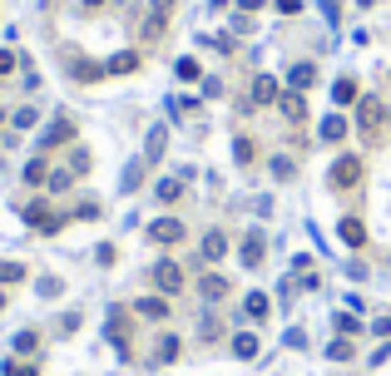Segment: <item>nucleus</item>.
<instances>
[{
  "mask_svg": "<svg viewBox=\"0 0 391 376\" xmlns=\"http://www.w3.org/2000/svg\"><path fill=\"white\" fill-rule=\"evenodd\" d=\"M362 159L357 154H347V159H337V169H332V188H352V184H362Z\"/></svg>",
  "mask_w": 391,
  "mask_h": 376,
  "instance_id": "1",
  "label": "nucleus"
},
{
  "mask_svg": "<svg viewBox=\"0 0 391 376\" xmlns=\"http://www.w3.org/2000/svg\"><path fill=\"white\" fill-rule=\"evenodd\" d=\"M154 287H159V292H179V287H184V273H179L174 263H159V268H154Z\"/></svg>",
  "mask_w": 391,
  "mask_h": 376,
  "instance_id": "2",
  "label": "nucleus"
},
{
  "mask_svg": "<svg viewBox=\"0 0 391 376\" xmlns=\"http://www.w3.org/2000/svg\"><path fill=\"white\" fill-rule=\"evenodd\" d=\"M357 114H362V129H367V134H382V119H387V109H382L377 99H362V109H357Z\"/></svg>",
  "mask_w": 391,
  "mask_h": 376,
  "instance_id": "3",
  "label": "nucleus"
},
{
  "mask_svg": "<svg viewBox=\"0 0 391 376\" xmlns=\"http://www.w3.org/2000/svg\"><path fill=\"white\" fill-rule=\"evenodd\" d=\"M149 238H154V243H179V238H184V223H179V218H159V223L149 228Z\"/></svg>",
  "mask_w": 391,
  "mask_h": 376,
  "instance_id": "4",
  "label": "nucleus"
},
{
  "mask_svg": "<svg viewBox=\"0 0 391 376\" xmlns=\"http://www.w3.org/2000/svg\"><path fill=\"white\" fill-rule=\"evenodd\" d=\"M278 80L273 75H258V85H253V104H278Z\"/></svg>",
  "mask_w": 391,
  "mask_h": 376,
  "instance_id": "5",
  "label": "nucleus"
},
{
  "mask_svg": "<svg viewBox=\"0 0 391 376\" xmlns=\"http://www.w3.org/2000/svg\"><path fill=\"white\" fill-rule=\"evenodd\" d=\"M134 312H139V317H149V322H164V317H169V297H144Z\"/></svg>",
  "mask_w": 391,
  "mask_h": 376,
  "instance_id": "6",
  "label": "nucleus"
},
{
  "mask_svg": "<svg viewBox=\"0 0 391 376\" xmlns=\"http://www.w3.org/2000/svg\"><path fill=\"white\" fill-rule=\"evenodd\" d=\"M342 243H347V248H362V243H367L362 218H342Z\"/></svg>",
  "mask_w": 391,
  "mask_h": 376,
  "instance_id": "7",
  "label": "nucleus"
},
{
  "mask_svg": "<svg viewBox=\"0 0 391 376\" xmlns=\"http://www.w3.org/2000/svg\"><path fill=\"white\" fill-rule=\"evenodd\" d=\"M154 198H159V203H179L184 188H179V179H159V184H154Z\"/></svg>",
  "mask_w": 391,
  "mask_h": 376,
  "instance_id": "8",
  "label": "nucleus"
},
{
  "mask_svg": "<svg viewBox=\"0 0 391 376\" xmlns=\"http://www.w3.org/2000/svg\"><path fill=\"white\" fill-rule=\"evenodd\" d=\"M278 109H283V114H288V119H302V114H307V104H302V94H278Z\"/></svg>",
  "mask_w": 391,
  "mask_h": 376,
  "instance_id": "9",
  "label": "nucleus"
},
{
  "mask_svg": "<svg viewBox=\"0 0 391 376\" xmlns=\"http://www.w3.org/2000/svg\"><path fill=\"white\" fill-rule=\"evenodd\" d=\"M70 134H75V124H70V119H60V124H55V129L45 134V149H40V154H50V149H55V144H65Z\"/></svg>",
  "mask_w": 391,
  "mask_h": 376,
  "instance_id": "10",
  "label": "nucleus"
},
{
  "mask_svg": "<svg viewBox=\"0 0 391 376\" xmlns=\"http://www.w3.org/2000/svg\"><path fill=\"white\" fill-rule=\"evenodd\" d=\"M233 357H243V362H248V357H258V337H253V332L233 337Z\"/></svg>",
  "mask_w": 391,
  "mask_h": 376,
  "instance_id": "11",
  "label": "nucleus"
},
{
  "mask_svg": "<svg viewBox=\"0 0 391 376\" xmlns=\"http://www.w3.org/2000/svg\"><path fill=\"white\" fill-rule=\"evenodd\" d=\"M104 70H109V75H129V70H139V55H114Z\"/></svg>",
  "mask_w": 391,
  "mask_h": 376,
  "instance_id": "12",
  "label": "nucleus"
},
{
  "mask_svg": "<svg viewBox=\"0 0 391 376\" xmlns=\"http://www.w3.org/2000/svg\"><path fill=\"white\" fill-rule=\"evenodd\" d=\"M198 292H203L208 302H218V297L228 292V282H223V278H203V282H198Z\"/></svg>",
  "mask_w": 391,
  "mask_h": 376,
  "instance_id": "13",
  "label": "nucleus"
},
{
  "mask_svg": "<svg viewBox=\"0 0 391 376\" xmlns=\"http://www.w3.org/2000/svg\"><path fill=\"white\" fill-rule=\"evenodd\" d=\"M243 263H248V268L263 263V238H248V243H243Z\"/></svg>",
  "mask_w": 391,
  "mask_h": 376,
  "instance_id": "14",
  "label": "nucleus"
},
{
  "mask_svg": "<svg viewBox=\"0 0 391 376\" xmlns=\"http://www.w3.org/2000/svg\"><path fill=\"white\" fill-rule=\"evenodd\" d=\"M248 317H253V322L268 317V297H263V292H248Z\"/></svg>",
  "mask_w": 391,
  "mask_h": 376,
  "instance_id": "15",
  "label": "nucleus"
},
{
  "mask_svg": "<svg viewBox=\"0 0 391 376\" xmlns=\"http://www.w3.org/2000/svg\"><path fill=\"white\" fill-rule=\"evenodd\" d=\"M223 253H228V243H223L218 233H213V238H203V258H208V263H213V258H223Z\"/></svg>",
  "mask_w": 391,
  "mask_h": 376,
  "instance_id": "16",
  "label": "nucleus"
},
{
  "mask_svg": "<svg viewBox=\"0 0 391 376\" xmlns=\"http://www.w3.org/2000/svg\"><path fill=\"white\" fill-rule=\"evenodd\" d=\"M154 352H159V362H174V357H179V337H159Z\"/></svg>",
  "mask_w": 391,
  "mask_h": 376,
  "instance_id": "17",
  "label": "nucleus"
},
{
  "mask_svg": "<svg viewBox=\"0 0 391 376\" xmlns=\"http://www.w3.org/2000/svg\"><path fill=\"white\" fill-rule=\"evenodd\" d=\"M312 80H317V70H312V65H297V70H293V90H307Z\"/></svg>",
  "mask_w": 391,
  "mask_h": 376,
  "instance_id": "18",
  "label": "nucleus"
},
{
  "mask_svg": "<svg viewBox=\"0 0 391 376\" xmlns=\"http://www.w3.org/2000/svg\"><path fill=\"white\" fill-rule=\"evenodd\" d=\"M337 104H352V99H357V80H337Z\"/></svg>",
  "mask_w": 391,
  "mask_h": 376,
  "instance_id": "19",
  "label": "nucleus"
},
{
  "mask_svg": "<svg viewBox=\"0 0 391 376\" xmlns=\"http://www.w3.org/2000/svg\"><path fill=\"white\" fill-rule=\"evenodd\" d=\"M342 134H347V124H342V119H322V139H332V144H337Z\"/></svg>",
  "mask_w": 391,
  "mask_h": 376,
  "instance_id": "20",
  "label": "nucleus"
},
{
  "mask_svg": "<svg viewBox=\"0 0 391 376\" xmlns=\"http://www.w3.org/2000/svg\"><path fill=\"white\" fill-rule=\"evenodd\" d=\"M40 179H45V159H30L25 164V184H40Z\"/></svg>",
  "mask_w": 391,
  "mask_h": 376,
  "instance_id": "21",
  "label": "nucleus"
},
{
  "mask_svg": "<svg viewBox=\"0 0 391 376\" xmlns=\"http://www.w3.org/2000/svg\"><path fill=\"white\" fill-rule=\"evenodd\" d=\"M35 347H40V337H35V332H20V337H15V352H25V357H30Z\"/></svg>",
  "mask_w": 391,
  "mask_h": 376,
  "instance_id": "22",
  "label": "nucleus"
},
{
  "mask_svg": "<svg viewBox=\"0 0 391 376\" xmlns=\"http://www.w3.org/2000/svg\"><path fill=\"white\" fill-rule=\"evenodd\" d=\"M20 278H25L20 263H0V282H20Z\"/></svg>",
  "mask_w": 391,
  "mask_h": 376,
  "instance_id": "23",
  "label": "nucleus"
},
{
  "mask_svg": "<svg viewBox=\"0 0 391 376\" xmlns=\"http://www.w3.org/2000/svg\"><path fill=\"white\" fill-rule=\"evenodd\" d=\"M159 154H164V129L149 134V154H144V159H159Z\"/></svg>",
  "mask_w": 391,
  "mask_h": 376,
  "instance_id": "24",
  "label": "nucleus"
},
{
  "mask_svg": "<svg viewBox=\"0 0 391 376\" xmlns=\"http://www.w3.org/2000/svg\"><path fill=\"white\" fill-rule=\"evenodd\" d=\"M327 357H332V362H347V357H352V342H332Z\"/></svg>",
  "mask_w": 391,
  "mask_h": 376,
  "instance_id": "25",
  "label": "nucleus"
},
{
  "mask_svg": "<svg viewBox=\"0 0 391 376\" xmlns=\"http://www.w3.org/2000/svg\"><path fill=\"white\" fill-rule=\"evenodd\" d=\"M5 376H35L30 362H5Z\"/></svg>",
  "mask_w": 391,
  "mask_h": 376,
  "instance_id": "26",
  "label": "nucleus"
},
{
  "mask_svg": "<svg viewBox=\"0 0 391 376\" xmlns=\"http://www.w3.org/2000/svg\"><path fill=\"white\" fill-rule=\"evenodd\" d=\"M179 80H198V60H179Z\"/></svg>",
  "mask_w": 391,
  "mask_h": 376,
  "instance_id": "27",
  "label": "nucleus"
},
{
  "mask_svg": "<svg viewBox=\"0 0 391 376\" xmlns=\"http://www.w3.org/2000/svg\"><path fill=\"white\" fill-rule=\"evenodd\" d=\"M233 149H238V164H253V144H248V139H238Z\"/></svg>",
  "mask_w": 391,
  "mask_h": 376,
  "instance_id": "28",
  "label": "nucleus"
},
{
  "mask_svg": "<svg viewBox=\"0 0 391 376\" xmlns=\"http://www.w3.org/2000/svg\"><path fill=\"white\" fill-rule=\"evenodd\" d=\"M10 70H15V55H10V50H0V80H5Z\"/></svg>",
  "mask_w": 391,
  "mask_h": 376,
  "instance_id": "29",
  "label": "nucleus"
},
{
  "mask_svg": "<svg viewBox=\"0 0 391 376\" xmlns=\"http://www.w3.org/2000/svg\"><path fill=\"white\" fill-rule=\"evenodd\" d=\"M278 10H283V15H297V0H278Z\"/></svg>",
  "mask_w": 391,
  "mask_h": 376,
  "instance_id": "30",
  "label": "nucleus"
},
{
  "mask_svg": "<svg viewBox=\"0 0 391 376\" xmlns=\"http://www.w3.org/2000/svg\"><path fill=\"white\" fill-rule=\"evenodd\" d=\"M0 114H5V109H0Z\"/></svg>",
  "mask_w": 391,
  "mask_h": 376,
  "instance_id": "31",
  "label": "nucleus"
}]
</instances>
